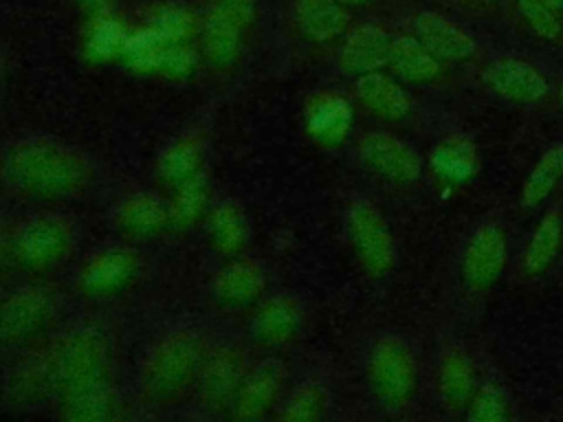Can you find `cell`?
<instances>
[{"label": "cell", "mask_w": 563, "mask_h": 422, "mask_svg": "<svg viewBox=\"0 0 563 422\" xmlns=\"http://www.w3.org/2000/svg\"><path fill=\"white\" fill-rule=\"evenodd\" d=\"M0 176L24 196L55 200L81 191L90 169L77 149L48 138H29L4 152Z\"/></svg>", "instance_id": "obj_1"}, {"label": "cell", "mask_w": 563, "mask_h": 422, "mask_svg": "<svg viewBox=\"0 0 563 422\" xmlns=\"http://www.w3.org/2000/svg\"><path fill=\"white\" fill-rule=\"evenodd\" d=\"M202 343L196 332L178 330L163 336L147 354L141 369V389L147 400L176 398L196 376L202 363Z\"/></svg>", "instance_id": "obj_2"}, {"label": "cell", "mask_w": 563, "mask_h": 422, "mask_svg": "<svg viewBox=\"0 0 563 422\" xmlns=\"http://www.w3.org/2000/svg\"><path fill=\"white\" fill-rule=\"evenodd\" d=\"M48 387L59 393L73 385L108 378L110 343L97 327H77L68 332L44 358Z\"/></svg>", "instance_id": "obj_3"}, {"label": "cell", "mask_w": 563, "mask_h": 422, "mask_svg": "<svg viewBox=\"0 0 563 422\" xmlns=\"http://www.w3.org/2000/svg\"><path fill=\"white\" fill-rule=\"evenodd\" d=\"M367 376L387 409L405 407L416 391V360L409 345L396 336L380 338L369 354Z\"/></svg>", "instance_id": "obj_4"}, {"label": "cell", "mask_w": 563, "mask_h": 422, "mask_svg": "<svg viewBox=\"0 0 563 422\" xmlns=\"http://www.w3.org/2000/svg\"><path fill=\"white\" fill-rule=\"evenodd\" d=\"M73 246V226L57 215H37L20 226L13 240L15 259L29 270L57 266Z\"/></svg>", "instance_id": "obj_5"}, {"label": "cell", "mask_w": 563, "mask_h": 422, "mask_svg": "<svg viewBox=\"0 0 563 422\" xmlns=\"http://www.w3.org/2000/svg\"><path fill=\"white\" fill-rule=\"evenodd\" d=\"M347 233L358 259L372 275H385L394 266V237L385 218L374 204L358 200L350 207Z\"/></svg>", "instance_id": "obj_6"}, {"label": "cell", "mask_w": 563, "mask_h": 422, "mask_svg": "<svg viewBox=\"0 0 563 422\" xmlns=\"http://www.w3.org/2000/svg\"><path fill=\"white\" fill-rule=\"evenodd\" d=\"M55 312V299L44 288H20L0 299V343L18 345L40 334Z\"/></svg>", "instance_id": "obj_7"}, {"label": "cell", "mask_w": 563, "mask_h": 422, "mask_svg": "<svg viewBox=\"0 0 563 422\" xmlns=\"http://www.w3.org/2000/svg\"><path fill=\"white\" fill-rule=\"evenodd\" d=\"M244 374V358L238 347L227 343L213 347L202 356L198 367L200 402L211 411L231 407Z\"/></svg>", "instance_id": "obj_8"}, {"label": "cell", "mask_w": 563, "mask_h": 422, "mask_svg": "<svg viewBox=\"0 0 563 422\" xmlns=\"http://www.w3.org/2000/svg\"><path fill=\"white\" fill-rule=\"evenodd\" d=\"M363 163L380 178L398 185H411L420 178V156L402 138L387 132H369L358 145Z\"/></svg>", "instance_id": "obj_9"}, {"label": "cell", "mask_w": 563, "mask_h": 422, "mask_svg": "<svg viewBox=\"0 0 563 422\" xmlns=\"http://www.w3.org/2000/svg\"><path fill=\"white\" fill-rule=\"evenodd\" d=\"M506 266V237L495 224H486L471 237L464 259L462 275L473 290L490 288Z\"/></svg>", "instance_id": "obj_10"}, {"label": "cell", "mask_w": 563, "mask_h": 422, "mask_svg": "<svg viewBox=\"0 0 563 422\" xmlns=\"http://www.w3.org/2000/svg\"><path fill=\"white\" fill-rule=\"evenodd\" d=\"M139 273V257L128 248H106L95 253L79 273V286L92 297L117 295L132 284Z\"/></svg>", "instance_id": "obj_11"}, {"label": "cell", "mask_w": 563, "mask_h": 422, "mask_svg": "<svg viewBox=\"0 0 563 422\" xmlns=\"http://www.w3.org/2000/svg\"><path fill=\"white\" fill-rule=\"evenodd\" d=\"M286 367L279 358H266L249 369L240 382L235 400L231 404L233 415L240 420L262 418L277 400L284 385Z\"/></svg>", "instance_id": "obj_12"}, {"label": "cell", "mask_w": 563, "mask_h": 422, "mask_svg": "<svg viewBox=\"0 0 563 422\" xmlns=\"http://www.w3.org/2000/svg\"><path fill=\"white\" fill-rule=\"evenodd\" d=\"M413 29L422 46L438 59L462 62L473 57L475 53V42L471 40V35L435 11L418 13Z\"/></svg>", "instance_id": "obj_13"}, {"label": "cell", "mask_w": 563, "mask_h": 422, "mask_svg": "<svg viewBox=\"0 0 563 422\" xmlns=\"http://www.w3.org/2000/svg\"><path fill=\"white\" fill-rule=\"evenodd\" d=\"M484 81L497 95L519 103L539 101L548 92V81L541 77V73L515 57H504L488 66Z\"/></svg>", "instance_id": "obj_14"}, {"label": "cell", "mask_w": 563, "mask_h": 422, "mask_svg": "<svg viewBox=\"0 0 563 422\" xmlns=\"http://www.w3.org/2000/svg\"><path fill=\"white\" fill-rule=\"evenodd\" d=\"M391 40L385 29L376 24H363L354 29L339 55V64L350 75H365L387 66Z\"/></svg>", "instance_id": "obj_15"}, {"label": "cell", "mask_w": 563, "mask_h": 422, "mask_svg": "<svg viewBox=\"0 0 563 422\" xmlns=\"http://www.w3.org/2000/svg\"><path fill=\"white\" fill-rule=\"evenodd\" d=\"M117 393L108 378L73 385L62 391V413L75 422L108 420L117 413Z\"/></svg>", "instance_id": "obj_16"}, {"label": "cell", "mask_w": 563, "mask_h": 422, "mask_svg": "<svg viewBox=\"0 0 563 422\" xmlns=\"http://www.w3.org/2000/svg\"><path fill=\"white\" fill-rule=\"evenodd\" d=\"M306 125L319 143L339 145L350 132L352 108L341 95L321 92L306 108Z\"/></svg>", "instance_id": "obj_17"}, {"label": "cell", "mask_w": 563, "mask_h": 422, "mask_svg": "<svg viewBox=\"0 0 563 422\" xmlns=\"http://www.w3.org/2000/svg\"><path fill=\"white\" fill-rule=\"evenodd\" d=\"M429 165L438 180L446 185H466L479 171V154L471 141L449 136L431 149Z\"/></svg>", "instance_id": "obj_18"}, {"label": "cell", "mask_w": 563, "mask_h": 422, "mask_svg": "<svg viewBox=\"0 0 563 422\" xmlns=\"http://www.w3.org/2000/svg\"><path fill=\"white\" fill-rule=\"evenodd\" d=\"M356 97L378 116L383 119H402L411 112V97L409 92L394 81L385 73H365L358 75L356 84Z\"/></svg>", "instance_id": "obj_19"}, {"label": "cell", "mask_w": 563, "mask_h": 422, "mask_svg": "<svg viewBox=\"0 0 563 422\" xmlns=\"http://www.w3.org/2000/svg\"><path fill=\"white\" fill-rule=\"evenodd\" d=\"M264 290V273L251 259H235L227 264L213 279V292L220 303L246 306Z\"/></svg>", "instance_id": "obj_20"}, {"label": "cell", "mask_w": 563, "mask_h": 422, "mask_svg": "<svg viewBox=\"0 0 563 422\" xmlns=\"http://www.w3.org/2000/svg\"><path fill=\"white\" fill-rule=\"evenodd\" d=\"M387 66L407 84H427L440 75V59L431 55L416 37L391 40Z\"/></svg>", "instance_id": "obj_21"}, {"label": "cell", "mask_w": 563, "mask_h": 422, "mask_svg": "<svg viewBox=\"0 0 563 422\" xmlns=\"http://www.w3.org/2000/svg\"><path fill=\"white\" fill-rule=\"evenodd\" d=\"M301 323V310L290 297H273L260 306L253 316L251 330L262 343H284L288 341Z\"/></svg>", "instance_id": "obj_22"}, {"label": "cell", "mask_w": 563, "mask_h": 422, "mask_svg": "<svg viewBox=\"0 0 563 422\" xmlns=\"http://www.w3.org/2000/svg\"><path fill=\"white\" fill-rule=\"evenodd\" d=\"M242 48V26L229 15L211 9L202 24V51L205 57L218 66H231Z\"/></svg>", "instance_id": "obj_23"}, {"label": "cell", "mask_w": 563, "mask_h": 422, "mask_svg": "<svg viewBox=\"0 0 563 422\" xmlns=\"http://www.w3.org/2000/svg\"><path fill=\"white\" fill-rule=\"evenodd\" d=\"M295 20L306 37L325 42L343 33L347 26V11L336 0H297Z\"/></svg>", "instance_id": "obj_24"}, {"label": "cell", "mask_w": 563, "mask_h": 422, "mask_svg": "<svg viewBox=\"0 0 563 422\" xmlns=\"http://www.w3.org/2000/svg\"><path fill=\"white\" fill-rule=\"evenodd\" d=\"M438 391L449 409H464L475 393V376L471 360L453 349L449 352L438 371Z\"/></svg>", "instance_id": "obj_25"}, {"label": "cell", "mask_w": 563, "mask_h": 422, "mask_svg": "<svg viewBox=\"0 0 563 422\" xmlns=\"http://www.w3.org/2000/svg\"><path fill=\"white\" fill-rule=\"evenodd\" d=\"M209 237H211V244L224 255H233V253L242 251V246L246 244V237H249V224H246V215L238 202L224 200L211 211Z\"/></svg>", "instance_id": "obj_26"}, {"label": "cell", "mask_w": 563, "mask_h": 422, "mask_svg": "<svg viewBox=\"0 0 563 422\" xmlns=\"http://www.w3.org/2000/svg\"><path fill=\"white\" fill-rule=\"evenodd\" d=\"M119 224L134 235H150L165 226L169 220L167 207L152 193H134L119 207Z\"/></svg>", "instance_id": "obj_27"}, {"label": "cell", "mask_w": 563, "mask_h": 422, "mask_svg": "<svg viewBox=\"0 0 563 422\" xmlns=\"http://www.w3.org/2000/svg\"><path fill=\"white\" fill-rule=\"evenodd\" d=\"M561 233H563L561 215L556 211L548 213L539 222V226H537V231H534V235H532V240H530V244L523 253V262H521L523 275L537 277L552 264V259L559 251V244H561Z\"/></svg>", "instance_id": "obj_28"}, {"label": "cell", "mask_w": 563, "mask_h": 422, "mask_svg": "<svg viewBox=\"0 0 563 422\" xmlns=\"http://www.w3.org/2000/svg\"><path fill=\"white\" fill-rule=\"evenodd\" d=\"M561 176H563V145H554L537 160V165L528 174L521 189V204L523 207L541 204L550 196V191L554 189Z\"/></svg>", "instance_id": "obj_29"}, {"label": "cell", "mask_w": 563, "mask_h": 422, "mask_svg": "<svg viewBox=\"0 0 563 422\" xmlns=\"http://www.w3.org/2000/svg\"><path fill=\"white\" fill-rule=\"evenodd\" d=\"M207 200H209L207 176L196 171L194 176H189L187 180L180 182L176 196L172 198V204L167 207L169 222L176 226L194 224L207 209Z\"/></svg>", "instance_id": "obj_30"}, {"label": "cell", "mask_w": 563, "mask_h": 422, "mask_svg": "<svg viewBox=\"0 0 563 422\" xmlns=\"http://www.w3.org/2000/svg\"><path fill=\"white\" fill-rule=\"evenodd\" d=\"M200 147L194 138H178L169 143L158 158V174L167 182H183L198 171Z\"/></svg>", "instance_id": "obj_31"}, {"label": "cell", "mask_w": 563, "mask_h": 422, "mask_svg": "<svg viewBox=\"0 0 563 422\" xmlns=\"http://www.w3.org/2000/svg\"><path fill=\"white\" fill-rule=\"evenodd\" d=\"M128 33L112 18H99L86 40V55L95 62H106L117 53H123Z\"/></svg>", "instance_id": "obj_32"}, {"label": "cell", "mask_w": 563, "mask_h": 422, "mask_svg": "<svg viewBox=\"0 0 563 422\" xmlns=\"http://www.w3.org/2000/svg\"><path fill=\"white\" fill-rule=\"evenodd\" d=\"M167 42H163L150 26L143 31H136L134 35H128L123 53L136 70H158L163 48Z\"/></svg>", "instance_id": "obj_33"}, {"label": "cell", "mask_w": 563, "mask_h": 422, "mask_svg": "<svg viewBox=\"0 0 563 422\" xmlns=\"http://www.w3.org/2000/svg\"><path fill=\"white\" fill-rule=\"evenodd\" d=\"M325 411V393L319 385H301L282 407L284 420H319Z\"/></svg>", "instance_id": "obj_34"}, {"label": "cell", "mask_w": 563, "mask_h": 422, "mask_svg": "<svg viewBox=\"0 0 563 422\" xmlns=\"http://www.w3.org/2000/svg\"><path fill=\"white\" fill-rule=\"evenodd\" d=\"M466 415L475 422H501L510 418V409L504 393L497 387L486 385L468 400Z\"/></svg>", "instance_id": "obj_35"}, {"label": "cell", "mask_w": 563, "mask_h": 422, "mask_svg": "<svg viewBox=\"0 0 563 422\" xmlns=\"http://www.w3.org/2000/svg\"><path fill=\"white\" fill-rule=\"evenodd\" d=\"M194 18L185 9H163L154 15L150 29L167 44H180L194 33Z\"/></svg>", "instance_id": "obj_36"}, {"label": "cell", "mask_w": 563, "mask_h": 422, "mask_svg": "<svg viewBox=\"0 0 563 422\" xmlns=\"http://www.w3.org/2000/svg\"><path fill=\"white\" fill-rule=\"evenodd\" d=\"M517 7H519V13L523 15V20L530 24V29L537 35L548 37V40L559 35L561 24L554 18V9H550L541 0H517Z\"/></svg>", "instance_id": "obj_37"}, {"label": "cell", "mask_w": 563, "mask_h": 422, "mask_svg": "<svg viewBox=\"0 0 563 422\" xmlns=\"http://www.w3.org/2000/svg\"><path fill=\"white\" fill-rule=\"evenodd\" d=\"M194 64H196V57L189 48H185L183 44H165L158 70L174 77H183L194 68Z\"/></svg>", "instance_id": "obj_38"}, {"label": "cell", "mask_w": 563, "mask_h": 422, "mask_svg": "<svg viewBox=\"0 0 563 422\" xmlns=\"http://www.w3.org/2000/svg\"><path fill=\"white\" fill-rule=\"evenodd\" d=\"M213 9L235 20L242 29L255 18V0H213Z\"/></svg>", "instance_id": "obj_39"}, {"label": "cell", "mask_w": 563, "mask_h": 422, "mask_svg": "<svg viewBox=\"0 0 563 422\" xmlns=\"http://www.w3.org/2000/svg\"><path fill=\"white\" fill-rule=\"evenodd\" d=\"M84 9L92 11L97 18H103L108 11V0H77Z\"/></svg>", "instance_id": "obj_40"}, {"label": "cell", "mask_w": 563, "mask_h": 422, "mask_svg": "<svg viewBox=\"0 0 563 422\" xmlns=\"http://www.w3.org/2000/svg\"><path fill=\"white\" fill-rule=\"evenodd\" d=\"M543 4H548L550 9H554V11H559V9H563V0H541Z\"/></svg>", "instance_id": "obj_41"}, {"label": "cell", "mask_w": 563, "mask_h": 422, "mask_svg": "<svg viewBox=\"0 0 563 422\" xmlns=\"http://www.w3.org/2000/svg\"><path fill=\"white\" fill-rule=\"evenodd\" d=\"M339 4H352V7H358V4H365L369 0H336Z\"/></svg>", "instance_id": "obj_42"}, {"label": "cell", "mask_w": 563, "mask_h": 422, "mask_svg": "<svg viewBox=\"0 0 563 422\" xmlns=\"http://www.w3.org/2000/svg\"><path fill=\"white\" fill-rule=\"evenodd\" d=\"M2 264H4V240H2V233H0V273H2Z\"/></svg>", "instance_id": "obj_43"}, {"label": "cell", "mask_w": 563, "mask_h": 422, "mask_svg": "<svg viewBox=\"0 0 563 422\" xmlns=\"http://www.w3.org/2000/svg\"><path fill=\"white\" fill-rule=\"evenodd\" d=\"M561 101H563V86H561Z\"/></svg>", "instance_id": "obj_44"}]
</instances>
